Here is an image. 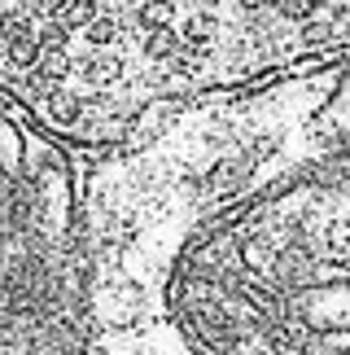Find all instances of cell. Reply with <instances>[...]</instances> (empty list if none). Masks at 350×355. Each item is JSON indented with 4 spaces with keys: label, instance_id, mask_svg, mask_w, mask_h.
Listing matches in <instances>:
<instances>
[{
    "label": "cell",
    "instance_id": "1",
    "mask_svg": "<svg viewBox=\"0 0 350 355\" xmlns=\"http://www.w3.org/2000/svg\"><path fill=\"white\" fill-rule=\"evenodd\" d=\"M84 207L88 355H350V44L154 101Z\"/></svg>",
    "mask_w": 350,
    "mask_h": 355
},
{
    "label": "cell",
    "instance_id": "2",
    "mask_svg": "<svg viewBox=\"0 0 350 355\" xmlns=\"http://www.w3.org/2000/svg\"><path fill=\"white\" fill-rule=\"evenodd\" d=\"M84 162L0 88V355L92 351Z\"/></svg>",
    "mask_w": 350,
    "mask_h": 355
},
{
    "label": "cell",
    "instance_id": "3",
    "mask_svg": "<svg viewBox=\"0 0 350 355\" xmlns=\"http://www.w3.org/2000/svg\"><path fill=\"white\" fill-rule=\"evenodd\" d=\"M123 5H145V0H123ZM193 5H206V9H219L223 18H232V22H241L237 13H232V0H193Z\"/></svg>",
    "mask_w": 350,
    "mask_h": 355
}]
</instances>
